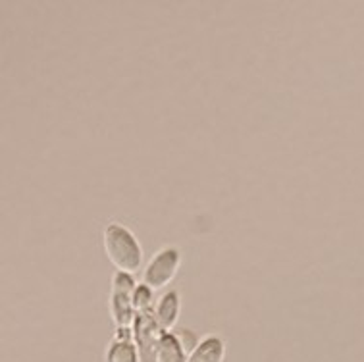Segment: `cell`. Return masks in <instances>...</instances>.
I'll use <instances>...</instances> for the list:
<instances>
[{
  "label": "cell",
  "instance_id": "obj_1",
  "mask_svg": "<svg viewBox=\"0 0 364 362\" xmlns=\"http://www.w3.org/2000/svg\"><path fill=\"white\" fill-rule=\"evenodd\" d=\"M105 250L110 262L124 274H135L141 266V249L126 228L108 225L105 231Z\"/></svg>",
  "mask_w": 364,
  "mask_h": 362
},
{
  "label": "cell",
  "instance_id": "obj_2",
  "mask_svg": "<svg viewBox=\"0 0 364 362\" xmlns=\"http://www.w3.org/2000/svg\"><path fill=\"white\" fill-rule=\"evenodd\" d=\"M179 255L176 249H166L154 257L145 272V283L153 289H159L162 285L170 282L178 270Z\"/></svg>",
  "mask_w": 364,
  "mask_h": 362
},
{
  "label": "cell",
  "instance_id": "obj_7",
  "mask_svg": "<svg viewBox=\"0 0 364 362\" xmlns=\"http://www.w3.org/2000/svg\"><path fill=\"white\" fill-rule=\"evenodd\" d=\"M108 362H135L129 343H116L108 353Z\"/></svg>",
  "mask_w": 364,
  "mask_h": 362
},
{
  "label": "cell",
  "instance_id": "obj_4",
  "mask_svg": "<svg viewBox=\"0 0 364 362\" xmlns=\"http://www.w3.org/2000/svg\"><path fill=\"white\" fill-rule=\"evenodd\" d=\"M224 358V345L218 337H208L200 343L199 349L193 353L189 362H222Z\"/></svg>",
  "mask_w": 364,
  "mask_h": 362
},
{
  "label": "cell",
  "instance_id": "obj_3",
  "mask_svg": "<svg viewBox=\"0 0 364 362\" xmlns=\"http://www.w3.org/2000/svg\"><path fill=\"white\" fill-rule=\"evenodd\" d=\"M129 291H132V280L124 274L116 277L112 295V312L119 328H127L132 320V309H129Z\"/></svg>",
  "mask_w": 364,
  "mask_h": 362
},
{
  "label": "cell",
  "instance_id": "obj_6",
  "mask_svg": "<svg viewBox=\"0 0 364 362\" xmlns=\"http://www.w3.org/2000/svg\"><path fill=\"white\" fill-rule=\"evenodd\" d=\"M176 314H178V295L176 293H168L159 309L160 326L162 328H170L176 322Z\"/></svg>",
  "mask_w": 364,
  "mask_h": 362
},
{
  "label": "cell",
  "instance_id": "obj_5",
  "mask_svg": "<svg viewBox=\"0 0 364 362\" xmlns=\"http://www.w3.org/2000/svg\"><path fill=\"white\" fill-rule=\"evenodd\" d=\"M153 362H181V349L179 343L172 336H164L156 345Z\"/></svg>",
  "mask_w": 364,
  "mask_h": 362
}]
</instances>
